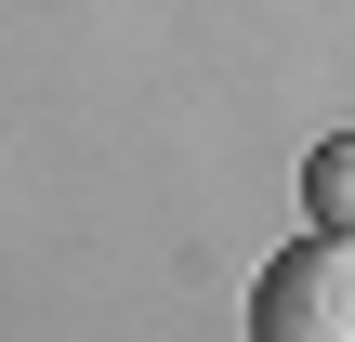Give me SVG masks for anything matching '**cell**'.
Instances as JSON below:
<instances>
[{
  "label": "cell",
  "instance_id": "obj_2",
  "mask_svg": "<svg viewBox=\"0 0 355 342\" xmlns=\"http://www.w3.org/2000/svg\"><path fill=\"white\" fill-rule=\"evenodd\" d=\"M303 198H316V237H343V211H355V145H316V158H303Z\"/></svg>",
  "mask_w": 355,
  "mask_h": 342
},
{
  "label": "cell",
  "instance_id": "obj_1",
  "mask_svg": "<svg viewBox=\"0 0 355 342\" xmlns=\"http://www.w3.org/2000/svg\"><path fill=\"white\" fill-rule=\"evenodd\" d=\"M250 342H355V250L303 237L250 277Z\"/></svg>",
  "mask_w": 355,
  "mask_h": 342
}]
</instances>
